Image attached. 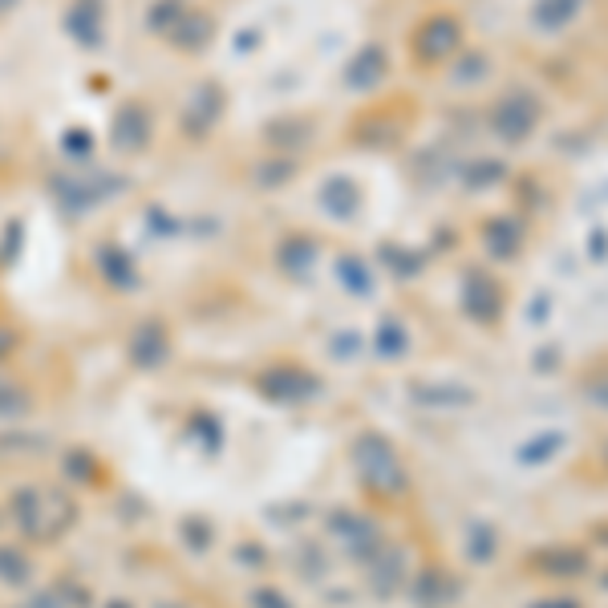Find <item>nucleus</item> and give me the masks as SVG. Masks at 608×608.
I'll list each match as a JSON object with an SVG mask.
<instances>
[{
  "label": "nucleus",
  "instance_id": "obj_3",
  "mask_svg": "<svg viewBox=\"0 0 608 608\" xmlns=\"http://www.w3.org/2000/svg\"><path fill=\"white\" fill-rule=\"evenodd\" d=\"M532 568L540 577L577 580L588 572V552H580V547H544V552L532 556Z\"/></svg>",
  "mask_w": 608,
  "mask_h": 608
},
{
  "label": "nucleus",
  "instance_id": "obj_9",
  "mask_svg": "<svg viewBox=\"0 0 608 608\" xmlns=\"http://www.w3.org/2000/svg\"><path fill=\"white\" fill-rule=\"evenodd\" d=\"M605 588H608V577H605Z\"/></svg>",
  "mask_w": 608,
  "mask_h": 608
},
{
  "label": "nucleus",
  "instance_id": "obj_5",
  "mask_svg": "<svg viewBox=\"0 0 608 608\" xmlns=\"http://www.w3.org/2000/svg\"><path fill=\"white\" fill-rule=\"evenodd\" d=\"M560 446H563V434H556V430H544L540 439H532L528 446H519V455H516V458L523 463V467H540V463L556 455Z\"/></svg>",
  "mask_w": 608,
  "mask_h": 608
},
{
  "label": "nucleus",
  "instance_id": "obj_8",
  "mask_svg": "<svg viewBox=\"0 0 608 608\" xmlns=\"http://www.w3.org/2000/svg\"><path fill=\"white\" fill-rule=\"evenodd\" d=\"M532 608H580L572 596H547V600H535Z\"/></svg>",
  "mask_w": 608,
  "mask_h": 608
},
{
  "label": "nucleus",
  "instance_id": "obj_4",
  "mask_svg": "<svg viewBox=\"0 0 608 608\" xmlns=\"http://www.w3.org/2000/svg\"><path fill=\"white\" fill-rule=\"evenodd\" d=\"M584 0H540L535 4V25L540 29H563L568 21H577Z\"/></svg>",
  "mask_w": 608,
  "mask_h": 608
},
{
  "label": "nucleus",
  "instance_id": "obj_6",
  "mask_svg": "<svg viewBox=\"0 0 608 608\" xmlns=\"http://www.w3.org/2000/svg\"><path fill=\"white\" fill-rule=\"evenodd\" d=\"M495 544H499V540H495V528H483V523H479V528H474V540H471V556L479 563H486L491 556H495Z\"/></svg>",
  "mask_w": 608,
  "mask_h": 608
},
{
  "label": "nucleus",
  "instance_id": "obj_1",
  "mask_svg": "<svg viewBox=\"0 0 608 608\" xmlns=\"http://www.w3.org/2000/svg\"><path fill=\"white\" fill-rule=\"evenodd\" d=\"M540 118H544V102L535 98L532 90H507L491 106V130L507 142V147H523L528 138L540 130Z\"/></svg>",
  "mask_w": 608,
  "mask_h": 608
},
{
  "label": "nucleus",
  "instance_id": "obj_7",
  "mask_svg": "<svg viewBox=\"0 0 608 608\" xmlns=\"http://www.w3.org/2000/svg\"><path fill=\"white\" fill-rule=\"evenodd\" d=\"M588 402H593L596 410H608V378H600V381L588 385Z\"/></svg>",
  "mask_w": 608,
  "mask_h": 608
},
{
  "label": "nucleus",
  "instance_id": "obj_2",
  "mask_svg": "<svg viewBox=\"0 0 608 608\" xmlns=\"http://www.w3.org/2000/svg\"><path fill=\"white\" fill-rule=\"evenodd\" d=\"M414 41H418V46H414L418 61H426V65H439V61H446L451 53L463 49V25H458L455 16H430L422 29H418Z\"/></svg>",
  "mask_w": 608,
  "mask_h": 608
}]
</instances>
